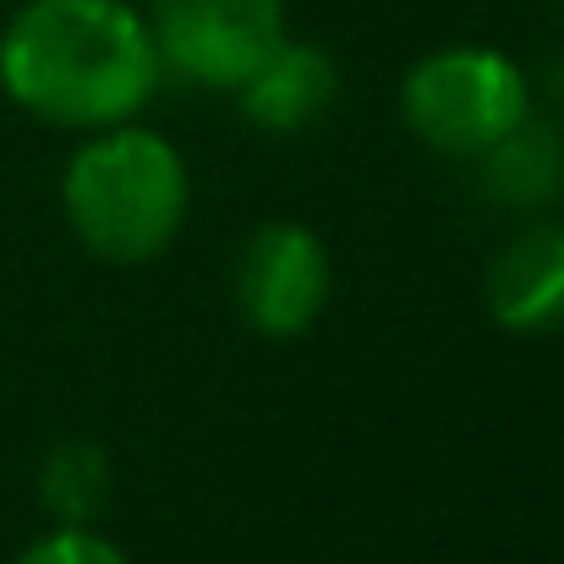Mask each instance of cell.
<instances>
[{
	"label": "cell",
	"instance_id": "1",
	"mask_svg": "<svg viewBox=\"0 0 564 564\" xmlns=\"http://www.w3.org/2000/svg\"><path fill=\"white\" fill-rule=\"evenodd\" d=\"M154 33L121 0H28L0 33L6 94L50 127H116L154 94Z\"/></svg>",
	"mask_w": 564,
	"mask_h": 564
},
{
	"label": "cell",
	"instance_id": "2",
	"mask_svg": "<svg viewBox=\"0 0 564 564\" xmlns=\"http://www.w3.org/2000/svg\"><path fill=\"white\" fill-rule=\"evenodd\" d=\"M187 208V176L165 138L154 132H110L88 143L66 171V219L110 263L154 258Z\"/></svg>",
	"mask_w": 564,
	"mask_h": 564
},
{
	"label": "cell",
	"instance_id": "3",
	"mask_svg": "<svg viewBox=\"0 0 564 564\" xmlns=\"http://www.w3.org/2000/svg\"><path fill=\"white\" fill-rule=\"evenodd\" d=\"M411 132L444 154H482L527 121V83L494 50H444L411 66L400 88Z\"/></svg>",
	"mask_w": 564,
	"mask_h": 564
},
{
	"label": "cell",
	"instance_id": "4",
	"mask_svg": "<svg viewBox=\"0 0 564 564\" xmlns=\"http://www.w3.org/2000/svg\"><path fill=\"white\" fill-rule=\"evenodd\" d=\"M280 44V0H154V50L203 88H241Z\"/></svg>",
	"mask_w": 564,
	"mask_h": 564
},
{
	"label": "cell",
	"instance_id": "5",
	"mask_svg": "<svg viewBox=\"0 0 564 564\" xmlns=\"http://www.w3.org/2000/svg\"><path fill=\"white\" fill-rule=\"evenodd\" d=\"M236 296L258 335L291 340L302 335L329 296V258L302 225H263L236 263Z\"/></svg>",
	"mask_w": 564,
	"mask_h": 564
},
{
	"label": "cell",
	"instance_id": "6",
	"mask_svg": "<svg viewBox=\"0 0 564 564\" xmlns=\"http://www.w3.org/2000/svg\"><path fill=\"white\" fill-rule=\"evenodd\" d=\"M488 313L516 335L564 324V225L527 230L488 269Z\"/></svg>",
	"mask_w": 564,
	"mask_h": 564
},
{
	"label": "cell",
	"instance_id": "7",
	"mask_svg": "<svg viewBox=\"0 0 564 564\" xmlns=\"http://www.w3.org/2000/svg\"><path fill=\"white\" fill-rule=\"evenodd\" d=\"M247 121H258L263 132H302L313 116H324V105L340 94L335 61L313 44H274V55L236 88Z\"/></svg>",
	"mask_w": 564,
	"mask_h": 564
},
{
	"label": "cell",
	"instance_id": "8",
	"mask_svg": "<svg viewBox=\"0 0 564 564\" xmlns=\"http://www.w3.org/2000/svg\"><path fill=\"white\" fill-rule=\"evenodd\" d=\"M482 182L505 203H538L564 182V149L549 127L516 121L494 149H482Z\"/></svg>",
	"mask_w": 564,
	"mask_h": 564
},
{
	"label": "cell",
	"instance_id": "9",
	"mask_svg": "<svg viewBox=\"0 0 564 564\" xmlns=\"http://www.w3.org/2000/svg\"><path fill=\"white\" fill-rule=\"evenodd\" d=\"M99 488H105V460H99L94 444H66V449L44 466V499H50V510L66 516V521L88 516L94 499H99Z\"/></svg>",
	"mask_w": 564,
	"mask_h": 564
},
{
	"label": "cell",
	"instance_id": "10",
	"mask_svg": "<svg viewBox=\"0 0 564 564\" xmlns=\"http://www.w3.org/2000/svg\"><path fill=\"white\" fill-rule=\"evenodd\" d=\"M17 564H127V560H121V554H116L105 538L66 527V532H55V538L33 543V549H28Z\"/></svg>",
	"mask_w": 564,
	"mask_h": 564
}]
</instances>
